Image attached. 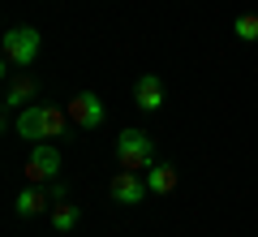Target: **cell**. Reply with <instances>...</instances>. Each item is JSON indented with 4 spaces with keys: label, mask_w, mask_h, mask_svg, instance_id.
<instances>
[{
    "label": "cell",
    "mask_w": 258,
    "mask_h": 237,
    "mask_svg": "<svg viewBox=\"0 0 258 237\" xmlns=\"http://www.w3.org/2000/svg\"><path fill=\"white\" fill-rule=\"evenodd\" d=\"M64 129H69V112L47 108V104H30V108H22V117H18V134L30 138V143L64 138Z\"/></svg>",
    "instance_id": "cell-1"
},
{
    "label": "cell",
    "mask_w": 258,
    "mask_h": 237,
    "mask_svg": "<svg viewBox=\"0 0 258 237\" xmlns=\"http://www.w3.org/2000/svg\"><path fill=\"white\" fill-rule=\"evenodd\" d=\"M116 160H120V168H129V173L151 168L155 164V138H151L147 129H125V134L116 138Z\"/></svg>",
    "instance_id": "cell-2"
},
{
    "label": "cell",
    "mask_w": 258,
    "mask_h": 237,
    "mask_svg": "<svg viewBox=\"0 0 258 237\" xmlns=\"http://www.w3.org/2000/svg\"><path fill=\"white\" fill-rule=\"evenodd\" d=\"M35 56H39V30L35 26L5 30V65H9V69H30Z\"/></svg>",
    "instance_id": "cell-3"
},
{
    "label": "cell",
    "mask_w": 258,
    "mask_h": 237,
    "mask_svg": "<svg viewBox=\"0 0 258 237\" xmlns=\"http://www.w3.org/2000/svg\"><path fill=\"white\" fill-rule=\"evenodd\" d=\"M26 181H60V151L47 143H35L26 155Z\"/></svg>",
    "instance_id": "cell-4"
},
{
    "label": "cell",
    "mask_w": 258,
    "mask_h": 237,
    "mask_svg": "<svg viewBox=\"0 0 258 237\" xmlns=\"http://www.w3.org/2000/svg\"><path fill=\"white\" fill-rule=\"evenodd\" d=\"M69 121H74L78 129H99L103 125V100L95 91H78L74 100H69Z\"/></svg>",
    "instance_id": "cell-5"
},
{
    "label": "cell",
    "mask_w": 258,
    "mask_h": 237,
    "mask_svg": "<svg viewBox=\"0 0 258 237\" xmlns=\"http://www.w3.org/2000/svg\"><path fill=\"white\" fill-rule=\"evenodd\" d=\"M108 194H112V203H120V207H138V203L147 199V181H138L129 168H120V173L112 177Z\"/></svg>",
    "instance_id": "cell-6"
},
{
    "label": "cell",
    "mask_w": 258,
    "mask_h": 237,
    "mask_svg": "<svg viewBox=\"0 0 258 237\" xmlns=\"http://www.w3.org/2000/svg\"><path fill=\"white\" fill-rule=\"evenodd\" d=\"M134 104H138L142 112H155V108H164V82H159L155 73H142L138 82H134Z\"/></svg>",
    "instance_id": "cell-7"
},
{
    "label": "cell",
    "mask_w": 258,
    "mask_h": 237,
    "mask_svg": "<svg viewBox=\"0 0 258 237\" xmlns=\"http://www.w3.org/2000/svg\"><path fill=\"white\" fill-rule=\"evenodd\" d=\"M35 95H39V82H35V78H13V82H9V95H5V117H13L18 108H26Z\"/></svg>",
    "instance_id": "cell-8"
},
{
    "label": "cell",
    "mask_w": 258,
    "mask_h": 237,
    "mask_svg": "<svg viewBox=\"0 0 258 237\" xmlns=\"http://www.w3.org/2000/svg\"><path fill=\"white\" fill-rule=\"evenodd\" d=\"M47 203H56L52 199V190H39V185H26V190L18 194V216H39V211H47Z\"/></svg>",
    "instance_id": "cell-9"
},
{
    "label": "cell",
    "mask_w": 258,
    "mask_h": 237,
    "mask_svg": "<svg viewBox=\"0 0 258 237\" xmlns=\"http://www.w3.org/2000/svg\"><path fill=\"white\" fill-rule=\"evenodd\" d=\"M147 190H151V194H172V190H176V168H172V164H151Z\"/></svg>",
    "instance_id": "cell-10"
},
{
    "label": "cell",
    "mask_w": 258,
    "mask_h": 237,
    "mask_svg": "<svg viewBox=\"0 0 258 237\" xmlns=\"http://www.w3.org/2000/svg\"><path fill=\"white\" fill-rule=\"evenodd\" d=\"M78 220H82V211H78L74 203H64V199H60V203L52 207V228H56V233H74Z\"/></svg>",
    "instance_id": "cell-11"
},
{
    "label": "cell",
    "mask_w": 258,
    "mask_h": 237,
    "mask_svg": "<svg viewBox=\"0 0 258 237\" xmlns=\"http://www.w3.org/2000/svg\"><path fill=\"white\" fill-rule=\"evenodd\" d=\"M232 35H237L241 43H258V13H241V18L232 22Z\"/></svg>",
    "instance_id": "cell-12"
}]
</instances>
